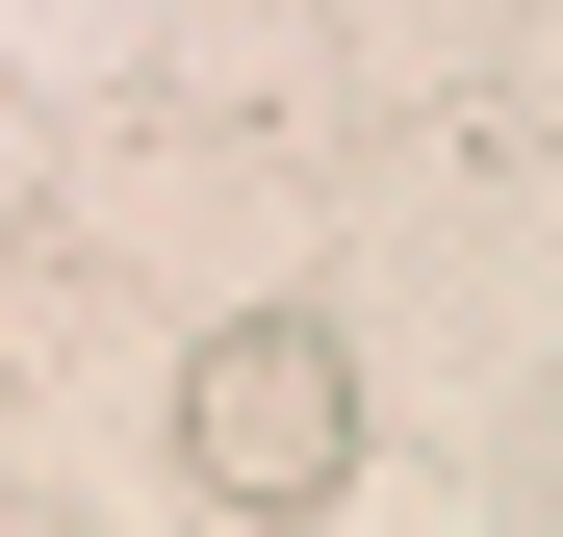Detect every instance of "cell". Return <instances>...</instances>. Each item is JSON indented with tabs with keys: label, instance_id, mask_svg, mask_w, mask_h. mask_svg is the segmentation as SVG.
<instances>
[{
	"label": "cell",
	"instance_id": "obj_1",
	"mask_svg": "<svg viewBox=\"0 0 563 537\" xmlns=\"http://www.w3.org/2000/svg\"><path fill=\"white\" fill-rule=\"evenodd\" d=\"M179 486L206 512H333L358 486V358L308 333V307H206V358H179Z\"/></svg>",
	"mask_w": 563,
	"mask_h": 537
}]
</instances>
